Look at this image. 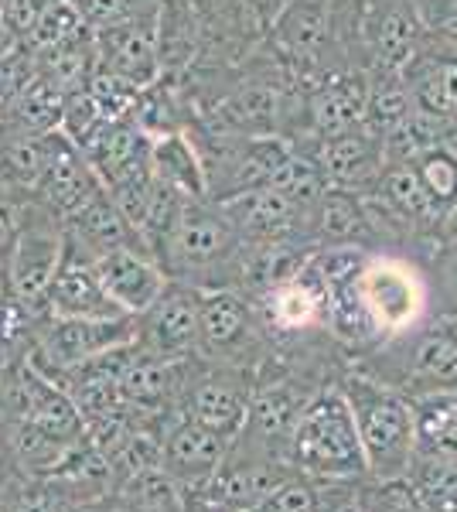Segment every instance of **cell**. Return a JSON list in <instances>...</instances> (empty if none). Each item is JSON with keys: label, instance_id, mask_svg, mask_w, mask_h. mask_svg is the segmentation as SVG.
<instances>
[{"label": "cell", "instance_id": "6da1fadb", "mask_svg": "<svg viewBox=\"0 0 457 512\" xmlns=\"http://www.w3.org/2000/svg\"><path fill=\"white\" fill-rule=\"evenodd\" d=\"M243 253L246 243L232 229L226 212L209 198H188L157 250V263L171 280H188L209 291V287H239Z\"/></svg>", "mask_w": 457, "mask_h": 512}, {"label": "cell", "instance_id": "7a4b0ae2", "mask_svg": "<svg viewBox=\"0 0 457 512\" xmlns=\"http://www.w3.org/2000/svg\"><path fill=\"white\" fill-rule=\"evenodd\" d=\"M345 400L355 414L365 465L386 482L410 475L417 451V417L410 403L369 379H348Z\"/></svg>", "mask_w": 457, "mask_h": 512}, {"label": "cell", "instance_id": "3957f363", "mask_svg": "<svg viewBox=\"0 0 457 512\" xmlns=\"http://www.w3.org/2000/svg\"><path fill=\"white\" fill-rule=\"evenodd\" d=\"M290 451L304 472L324 478H352L369 468L355 414L342 390L321 393L301 410L294 434H290Z\"/></svg>", "mask_w": 457, "mask_h": 512}, {"label": "cell", "instance_id": "277c9868", "mask_svg": "<svg viewBox=\"0 0 457 512\" xmlns=\"http://www.w3.org/2000/svg\"><path fill=\"white\" fill-rule=\"evenodd\" d=\"M365 311L376 321L379 338H396L417 328L430 311L427 274L406 256L372 253L359 274Z\"/></svg>", "mask_w": 457, "mask_h": 512}, {"label": "cell", "instance_id": "5b68a950", "mask_svg": "<svg viewBox=\"0 0 457 512\" xmlns=\"http://www.w3.org/2000/svg\"><path fill=\"white\" fill-rule=\"evenodd\" d=\"M62 256L65 226L31 198L28 219H24L14 246L7 250V274H11L14 301L28 315H38V311L48 315V291H52L55 274L62 267Z\"/></svg>", "mask_w": 457, "mask_h": 512}, {"label": "cell", "instance_id": "8992f818", "mask_svg": "<svg viewBox=\"0 0 457 512\" xmlns=\"http://www.w3.org/2000/svg\"><path fill=\"white\" fill-rule=\"evenodd\" d=\"M137 342V318H55L48 315L45 328L35 338V352L28 362L45 373L48 379H58L82 362L96 355L120 349V345Z\"/></svg>", "mask_w": 457, "mask_h": 512}, {"label": "cell", "instance_id": "52a82bcc", "mask_svg": "<svg viewBox=\"0 0 457 512\" xmlns=\"http://www.w3.org/2000/svg\"><path fill=\"white\" fill-rule=\"evenodd\" d=\"M369 89H372L369 72L348 62L314 76L304 93V110H301L304 120H301V134L294 137V144L355 130L365 117Z\"/></svg>", "mask_w": 457, "mask_h": 512}, {"label": "cell", "instance_id": "ba28073f", "mask_svg": "<svg viewBox=\"0 0 457 512\" xmlns=\"http://www.w3.org/2000/svg\"><path fill=\"white\" fill-rule=\"evenodd\" d=\"M198 304L202 287L168 280L161 297L137 315V345L164 359H191L198 352Z\"/></svg>", "mask_w": 457, "mask_h": 512}, {"label": "cell", "instance_id": "9c48e42d", "mask_svg": "<svg viewBox=\"0 0 457 512\" xmlns=\"http://www.w3.org/2000/svg\"><path fill=\"white\" fill-rule=\"evenodd\" d=\"M263 321L243 287H209L198 304V355L239 359L260 338Z\"/></svg>", "mask_w": 457, "mask_h": 512}, {"label": "cell", "instance_id": "30bf717a", "mask_svg": "<svg viewBox=\"0 0 457 512\" xmlns=\"http://www.w3.org/2000/svg\"><path fill=\"white\" fill-rule=\"evenodd\" d=\"M161 11V7H157ZM157 11L140 14L134 21L93 31L96 69L127 79L130 86L147 89L164 76L161 69V35H157Z\"/></svg>", "mask_w": 457, "mask_h": 512}, {"label": "cell", "instance_id": "8fae6325", "mask_svg": "<svg viewBox=\"0 0 457 512\" xmlns=\"http://www.w3.org/2000/svg\"><path fill=\"white\" fill-rule=\"evenodd\" d=\"M256 315L267 332L277 335H301L328 325V294H324L314 263L307 260L297 277L256 294Z\"/></svg>", "mask_w": 457, "mask_h": 512}, {"label": "cell", "instance_id": "7c38bea8", "mask_svg": "<svg viewBox=\"0 0 457 512\" xmlns=\"http://www.w3.org/2000/svg\"><path fill=\"white\" fill-rule=\"evenodd\" d=\"M226 219L232 222V229L239 233L246 246L256 243H277V239H307L304 236V212L294 202L277 192L270 185L260 188H246V192L226 198V202H215ZM311 243V239H307Z\"/></svg>", "mask_w": 457, "mask_h": 512}, {"label": "cell", "instance_id": "4fadbf2b", "mask_svg": "<svg viewBox=\"0 0 457 512\" xmlns=\"http://www.w3.org/2000/svg\"><path fill=\"white\" fill-rule=\"evenodd\" d=\"M99 188H103V181L96 178V171L89 168V161L82 158L79 147L55 130L45 175H41L31 198H35L41 209L52 212V216L65 226V222L76 216L79 209H86L89 198H93Z\"/></svg>", "mask_w": 457, "mask_h": 512}, {"label": "cell", "instance_id": "5bb4252c", "mask_svg": "<svg viewBox=\"0 0 457 512\" xmlns=\"http://www.w3.org/2000/svg\"><path fill=\"white\" fill-rule=\"evenodd\" d=\"M96 274L116 308L134 318L151 308L171 280L161 263L151 253L137 250V246H116L110 253H99Z\"/></svg>", "mask_w": 457, "mask_h": 512}, {"label": "cell", "instance_id": "9a60e30c", "mask_svg": "<svg viewBox=\"0 0 457 512\" xmlns=\"http://www.w3.org/2000/svg\"><path fill=\"white\" fill-rule=\"evenodd\" d=\"M48 315L55 318H123L96 274V256L65 233V256L48 291ZM134 318V315H130Z\"/></svg>", "mask_w": 457, "mask_h": 512}, {"label": "cell", "instance_id": "2e32d148", "mask_svg": "<svg viewBox=\"0 0 457 512\" xmlns=\"http://www.w3.org/2000/svg\"><path fill=\"white\" fill-rule=\"evenodd\" d=\"M400 79L410 89L417 110L457 123V38L430 31L417 59L406 65Z\"/></svg>", "mask_w": 457, "mask_h": 512}, {"label": "cell", "instance_id": "e0dca14e", "mask_svg": "<svg viewBox=\"0 0 457 512\" xmlns=\"http://www.w3.org/2000/svg\"><path fill=\"white\" fill-rule=\"evenodd\" d=\"M301 147L318 158L324 178L338 188H355V192H369L376 185V178L386 168V151H382V140L365 134L362 127L345 130L335 137L321 140H301Z\"/></svg>", "mask_w": 457, "mask_h": 512}, {"label": "cell", "instance_id": "ac0fdd59", "mask_svg": "<svg viewBox=\"0 0 457 512\" xmlns=\"http://www.w3.org/2000/svg\"><path fill=\"white\" fill-rule=\"evenodd\" d=\"M304 236L314 246H369L376 233V222L369 216L365 195L355 188H338L328 185L318 202L304 212ZM372 250V246H369Z\"/></svg>", "mask_w": 457, "mask_h": 512}, {"label": "cell", "instance_id": "d6986e66", "mask_svg": "<svg viewBox=\"0 0 457 512\" xmlns=\"http://www.w3.org/2000/svg\"><path fill=\"white\" fill-rule=\"evenodd\" d=\"M151 144L154 137L144 134L134 117H120L106 120L79 151L96 171V178L103 181V188H113L116 181L137 175L151 164Z\"/></svg>", "mask_w": 457, "mask_h": 512}, {"label": "cell", "instance_id": "ffe728a7", "mask_svg": "<svg viewBox=\"0 0 457 512\" xmlns=\"http://www.w3.org/2000/svg\"><path fill=\"white\" fill-rule=\"evenodd\" d=\"M188 420L209 427L219 437H236L249 420V396L229 373L202 376L188 393Z\"/></svg>", "mask_w": 457, "mask_h": 512}, {"label": "cell", "instance_id": "44dd1931", "mask_svg": "<svg viewBox=\"0 0 457 512\" xmlns=\"http://www.w3.org/2000/svg\"><path fill=\"white\" fill-rule=\"evenodd\" d=\"M188 362L191 359H164V355H151L140 349L120 379L127 407L157 410V407H164V403H171L174 396L181 393V386H185Z\"/></svg>", "mask_w": 457, "mask_h": 512}, {"label": "cell", "instance_id": "7402d4cb", "mask_svg": "<svg viewBox=\"0 0 457 512\" xmlns=\"http://www.w3.org/2000/svg\"><path fill=\"white\" fill-rule=\"evenodd\" d=\"M65 233L93 256L110 253L116 246H137V250H144L137 233L130 229V222L123 219V212L116 209V202L106 188H99V192L89 198L86 209H79L76 216L65 222Z\"/></svg>", "mask_w": 457, "mask_h": 512}, {"label": "cell", "instance_id": "603a6c76", "mask_svg": "<svg viewBox=\"0 0 457 512\" xmlns=\"http://www.w3.org/2000/svg\"><path fill=\"white\" fill-rule=\"evenodd\" d=\"M222 458H226V437L212 434L195 420H181L164 441L161 465L181 478H209L219 472Z\"/></svg>", "mask_w": 457, "mask_h": 512}, {"label": "cell", "instance_id": "cb8c5ba5", "mask_svg": "<svg viewBox=\"0 0 457 512\" xmlns=\"http://www.w3.org/2000/svg\"><path fill=\"white\" fill-rule=\"evenodd\" d=\"M151 171L161 185L174 188V192H181L185 198H205L202 154H198V147H195V140H191L188 130H181V134L154 137Z\"/></svg>", "mask_w": 457, "mask_h": 512}, {"label": "cell", "instance_id": "d4e9b609", "mask_svg": "<svg viewBox=\"0 0 457 512\" xmlns=\"http://www.w3.org/2000/svg\"><path fill=\"white\" fill-rule=\"evenodd\" d=\"M457 134V123L454 120H444V117H434L427 110H417L406 117L393 134L386 137L382 151H386V164H410L417 161L420 154L434 151V147H444L451 144Z\"/></svg>", "mask_w": 457, "mask_h": 512}, {"label": "cell", "instance_id": "484cf974", "mask_svg": "<svg viewBox=\"0 0 457 512\" xmlns=\"http://www.w3.org/2000/svg\"><path fill=\"white\" fill-rule=\"evenodd\" d=\"M65 110V93L48 82L45 76H38L21 89V96L11 103V110L4 113V123L24 134H55L58 123H62Z\"/></svg>", "mask_w": 457, "mask_h": 512}, {"label": "cell", "instance_id": "4316f807", "mask_svg": "<svg viewBox=\"0 0 457 512\" xmlns=\"http://www.w3.org/2000/svg\"><path fill=\"white\" fill-rule=\"evenodd\" d=\"M96 45H93V35L89 38H79L72 45H62V48H52V52H35V69L38 76H45L48 82H55L65 96L69 93H79V89L89 86L96 72Z\"/></svg>", "mask_w": 457, "mask_h": 512}, {"label": "cell", "instance_id": "83f0119b", "mask_svg": "<svg viewBox=\"0 0 457 512\" xmlns=\"http://www.w3.org/2000/svg\"><path fill=\"white\" fill-rule=\"evenodd\" d=\"M413 113V96L403 86L400 76H372L369 103H365V117L359 127L365 134L386 144V137L393 134L400 123Z\"/></svg>", "mask_w": 457, "mask_h": 512}, {"label": "cell", "instance_id": "f1b7e54d", "mask_svg": "<svg viewBox=\"0 0 457 512\" xmlns=\"http://www.w3.org/2000/svg\"><path fill=\"white\" fill-rule=\"evenodd\" d=\"M413 495L423 512H457V461L427 454L423 461H413L410 475Z\"/></svg>", "mask_w": 457, "mask_h": 512}, {"label": "cell", "instance_id": "f546056e", "mask_svg": "<svg viewBox=\"0 0 457 512\" xmlns=\"http://www.w3.org/2000/svg\"><path fill=\"white\" fill-rule=\"evenodd\" d=\"M417 417V444L423 454H437V458H454L457 461V400L447 393L430 396L427 403H420V410H413Z\"/></svg>", "mask_w": 457, "mask_h": 512}, {"label": "cell", "instance_id": "4dcf8cb0", "mask_svg": "<svg viewBox=\"0 0 457 512\" xmlns=\"http://www.w3.org/2000/svg\"><path fill=\"white\" fill-rule=\"evenodd\" d=\"M89 35H93V28L86 24V14H82L79 0H52L24 45H28L31 52H52V48L72 45V41L89 38Z\"/></svg>", "mask_w": 457, "mask_h": 512}, {"label": "cell", "instance_id": "1f68e13d", "mask_svg": "<svg viewBox=\"0 0 457 512\" xmlns=\"http://www.w3.org/2000/svg\"><path fill=\"white\" fill-rule=\"evenodd\" d=\"M280 482H284V478H277L263 465L229 468V472H222L215 478V502H222V506H229L236 512H253Z\"/></svg>", "mask_w": 457, "mask_h": 512}, {"label": "cell", "instance_id": "d6a6232c", "mask_svg": "<svg viewBox=\"0 0 457 512\" xmlns=\"http://www.w3.org/2000/svg\"><path fill=\"white\" fill-rule=\"evenodd\" d=\"M413 171H417L420 185L427 188V195L434 198V205L447 216L457 209V151L451 144L434 147V151L420 154L417 161H410Z\"/></svg>", "mask_w": 457, "mask_h": 512}, {"label": "cell", "instance_id": "836d02e7", "mask_svg": "<svg viewBox=\"0 0 457 512\" xmlns=\"http://www.w3.org/2000/svg\"><path fill=\"white\" fill-rule=\"evenodd\" d=\"M304 407H307V403L297 400L287 386H273V390L260 393L253 403H249V420H246V424H253L263 437H290Z\"/></svg>", "mask_w": 457, "mask_h": 512}, {"label": "cell", "instance_id": "e575fe53", "mask_svg": "<svg viewBox=\"0 0 457 512\" xmlns=\"http://www.w3.org/2000/svg\"><path fill=\"white\" fill-rule=\"evenodd\" d=\"M103 123H106V113L99 110V103L93 99L89 89H79V93L65 96V110H62V123H58V134L69 137L76 147L86 144V140L93 137Z\"/></svg>", "mask_w": 457, "mask_h": 512}, {"label": "cell", "instance_id": "d590c367", "mask_svg": "<svg viewBox=\"0 0 457 512\" xmlns=\"http://www.w3.org/2000/svg\"><path fill=\"white\" fill-rule=\"evenodd\" d=\"M430 301H440V315H457V236L440 239L430 263Z\"/></svg>", "mask_w": 457, "mask_h": 512}, {"label": "cell", "instance_id": "8d00e7d4", "mask_svg": "<svg viewBox=\"0 0 457 512\" xmlns=\"http://www.w3.org/2000/svg\"><path fill=\"white\" fill-rule=\"evenodd\" d=\"M35 52L28 45L11 48L7 55H0V113L11 110V103L21 96V89L35 79Z\"/></svg>", "mask_w": 457, "mask_h": 512}, {"label": "cell", "instance_id": "74e56055", "mask_svg": "<svg viewBox=\"0 0 457 512\" xmlns=\"http://www.w3.org/2000/svg\"><path fill=\"white\" fill-rule=\"evenodd\" d=\"M82 14H86V24L93 31L99 28H113V24L134 21L140 14L157 11L161 0H79Z\"/></svg>", "mask_w": 457, "mask_h": 512}, {"label": "cell", "instance_id": "f35d334b", "mask_svg": "<svg viewBox=\"0 0 457 512\" xmlns=\"http://www.w3.org/2000/svg\"><path fill=\"white\" fill-rule=\"evenodd\" d=\"M318 492L307 482H280L253 512H318Z\"/></svg>", "mask_w": 457, "mask_h": 512}, {"label": "cell", "instance_id": "ab89813d", "mask_svg": "<svg viewBox=\"0 0 457 512\" xmlns=\"http://www.w3.org/2000/svg\"><path fill=\"white\" fill-rule=\"evenodd\" d=\"M48 4H52V0H4V4H0V18L14 31V38L28 41V35L35 31V24L41 14H45Z\"/></svg>", "mask_w": 457, "mask_h": 512}, {"label": "cell", "instance_id": "60d3db41", "mask_svg": "<svg viewBox=\"0 0 457 512\" xmlns=\"http://www.w3.org/2000/svg\"><path fill=\"white\" fill-rule=\"evenodd\" d=\"M28 202L31 198L0 195V253L4 256L14 246V239H18L24 219H28Z\"/></svg>", "mask_w": 457, "mask_h": 512}, {"label": "cell", "instance_id": "b9f144b4", "mask_svg": "<svg viewBox=\"0 0 457 512\" xmlns=\"http://www.w3.org/2000/svg\"><path fill=\"white\" fill-rule=\"evenodd\" d=\"M65 502L58 499L52 485L35 482V485H24V489L14 495V512H58Z\"/></svg>", "mask_w": 457, "mask_h": 512}, {"label": "cell", "instance_id": "7bdbcfd3", "mask_svg": "<svg viewBox=\"0 0 457 512\" xmlns=\"http://www.w3.org/2000/svg\"><path fill=\"white\" fill-rule=\"evenodd\" d=\"M239 4H243L260 24H267V31H270V24L277 21V14L284 11L290 0H239Z\"/></svg>", "mask_w": 457, "mask_h": 512}, {"label": "cell", "instance_id": "ee69618b", "mask_svg": "<svg viewBox=\"0 0 457 512\" xmlns=\"http://www.w3.org/2000/svg\"><path fill=\"white\" fill-rule=\"evenodd\" d=\"M318 512H321V509H318ZM324 512H372V509H369V502L359 499V495H348V499L335 502V506L324 509Z\"/></svg>", "mask_w": 457, "mask_h": 512}, {"label": "cell", "instance_id": "f6af8a7d", "mask_svg": "<svg viewBox=\"0 0 457 512\" xmlns=\"http://www.w3.org/2000/svg\"><path fill=\"white\" fill-rule=\"evenodd\" d=\"M18 45H21V41L14 38V31L7 28L4 18H0V55H7V52H11V48H18Z\"/></svg>", "mask_w": 457, "mask_h": 512}, {"label": "cell", "instance_id": "bcb514c9", "mask_svg": "<svg viewBox=\"0 0 457 512\" xmlns=\"http://www.w3.org/2000/svg\"><path fill=\"white\" fill-rule=\"evenodd\" d=\"M457 236V209L447 216V222H444V229H440V239H454Z\"/></svg>", "mask_w": 457, "mask_h": 512}, {"label": "cell", "instance_id": "7dc6e473", "mask_svg": "<svg viewBox=\"0 0 457 512\" xmlns=\"http://www.w3.org/2000/svg\"><path fill=\"white\" fill-rule=\"evenodd\" d=\"M0 4H4V0H0Z\"/></svg>", "mask_w": 457, "mask_h": 512}]
</instances>
